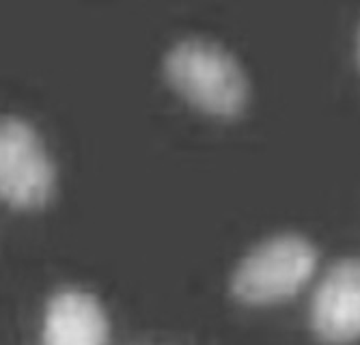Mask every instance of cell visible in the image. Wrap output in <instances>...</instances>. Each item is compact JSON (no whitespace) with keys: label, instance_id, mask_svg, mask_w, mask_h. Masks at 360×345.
Masks as SVG:
<instances>
[{"label":"cell","instance_id":"1","mask_svg":"<svg viewBox=\"0 0 360 345\" xmlns=\"http://www.w3.org/2000/svg\"><path fill=\"white\" fill-rule=\"evenodd\" d=\"M165 74L179 96L205 115L231 119L248 102V80L238 58L207 39H184L165 56Z\"/></svg>","mask_w":360,"mask_h":345},{"label":"cell","instance_id":"2","mask_svg":"<svg viewBox=\"0 0 360 345\" xmlns=\"http://www.w3.org/2000/svg\"><path fill=\"white\" fill-rule=\"evenodd\" d=\"M317 268V250L302 235H276L238 266L231 289L248 304H272L296 296Z\"/></svg>","mask_w":360,"mask_h":345},{"label":"cell","instance_id":"3","mask_svg":"<svg viewBox=\"0 0 360 345\" xmlns=\"http://www.w3.org/2000/svg\"><path fill=\"white\" fill-rule=\"evenodd\" d=\"M54 185V162L39 132L24 119H0V201L37 209L52 199Z\"/></svg>","mask_w":360,"mask_h":345},{"label":"cell","instance_id":"4","mask_svg":"<svg viewBox=\"0 0 360 345\" xmlns=\"http://www.w3.org/2000/svg\"><path fill=\"white\" fill-rule=\"evenodd\" d=\"M311 326L333 345L360 339V259H343L326 272L313 294Z\"/></svg>","mask_w":360,"mask_h":345},{"label":"cell","instance_id":"5","mask_svg":"<svg viewBox=\"0 0 360 345\" xmlns=\"http://www.w3.org/2000/svg\"><path fill=\"white\" fill-rule=\"evenodd\" d=\"M108 315L95 296L65 289L50 298L44 320V345H106Z\"/></svg>","mask_w":360,"mask_h":345},{"label":"cell","instance_id":"6","mask_svg":"<svg viewBox=\"0 0 360 345\" xmlns=\"http://www.w3.org/2000/svg\"><path fill=\"white\" fill-rule=\"evenodd\" d=\"M358 63H360V35H358Z\"/></svg>","mask_w":360,"mask_h":345}]
</instances>
